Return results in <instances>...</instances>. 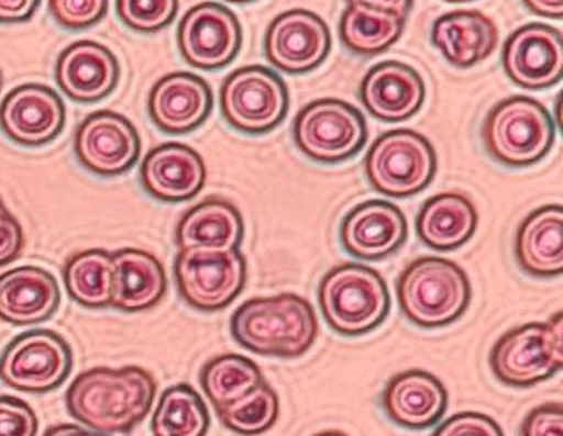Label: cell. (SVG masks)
Segmentation results:
<instances>
[{"label": "cell", "instance_id": "obj_44", "mask_svg": "<svg viewBox=\"0 0 563 436\" xmlns=\"http://www.w3.org/2000/svg\"><path fill=\"white\" fill-rule=\"evenodd\" d=\"M314 436H349L345 435V433H342V431H323V433H318V435Z\"/></svg>", "mask_w": 563, "mask_h": 436}, {"label": "cell", "instance_id": "obj_12", "mask_svg": "<svg viewBox=\"0 0 563 436\" xmlns=\"http://www.w3.org/2000/svg\"><path fill=\"white\" fill-rule=\"evenodd\" d=\"M178 51L189 67L221 70L238 57L243 29L238 15L217 2L191 8L178 24Z\"/></svg>", "mask_w": 563, "mask_h": 436}, {"label": "cell", "instance_id": "obj_13", "mask_svg": "<svg viewBox=\"0 0 563 436\" xmlns=\"http://www.w3.org/2000/svg\"><path fill=\"white\" fill-rule=\"evenodd\" d=\"M332 35L325 21L309 10L279 13L265 35V57L279 72L299 76L321 67L331 54Z\"/></svg>", "mask_w": 563, "mask_h": 436}, {"label": "cell", "instance_id": "obj_11", "mask_svg": "<svg viewBox=\"0 0 563 436\" xmlns=\"http://www.w3.org/2000/svg\"><path fill=\"white\" fill-rule=\"evenodd\" d=\"M70 370L73 350L56 332H24L0 356V380L18 391H54L65 383Z\"/></svg>", "mask_w": 563, "mask_h": 436}, {"label": "cell", "instance_id": "obj_36", "mask_svg": "<svg viewBox=\"0 0 563 436\" xmlns=\"http://www.w3.org/2000/svg\"><path fill=\"white\" fill-rule=\"evenodd\" d=\"M40 422L29 403L0 396V436H37Z\"/></svg>", "mask_w": 563, "mask_h": 436}, {"label": "cell", "instance_id": "obj_43", "mask_svg": "<svg viewBox=\"0 0 563 436\" xmlns=\"http://www.w3.org/2000/svg\"><path fill=\"white\" fill-rule=\"evenodd\" d=\"M45 436H111L103 435V433H96V431H87L84 427H79V425L74 424H63V425H54L51 429L46 431Z\"/></svg>", "mask_w": 563, "mask_h": 436}, {"label": "cell", "instance_id": "obj_40", "mask_svg": "<svg viewBox=\"0 0 563 436\" xmlns=\"http://www.w3.org/2000/svg\"><path fill=\"white\" fill-rule=\"evenodd\" d=\"M41 0H0V24H18L34 18Z\"/></svg>", "mask_w": 563, "mask_h": 436}, {"label": "cell", "instance_id": "obj_8", "mask_svg": "<svg viewBox=\"0 0 563 436\" xmlns=\"http://www.w3.org/2000/svg\"><path fill=\"white\" fill-rule=\"evenodd\" d=\"M294 144L309 160L342 164L364 149L367 123L362 112L347 101L325 98L310 101L294 118Z\"/></svg>", "mask_w": 563, "mask_h": 436}, {"label": "cell", "instance_id": "obj_30", "mask_svg": "<svg viewBox=\"0 0 563 436\" xmlns=\"http://www.w3.org/2000/svg\"><path fill=\"white\" fill-rule=\"evenodd\" d=\"M65 287L70 298L87 309L111 306L114 292V260L106 249H87L65 265Z\"/></svg>", "mask_w": 563, "mask_h": 436}, {"label": "cell", "instance_id": "obj_10", "mask_svg": "<svg viewBox=\"0 0 563 436\" xmlns=\"http://www.w3.org/2000/svg\"><path fill=\"white\" fill-rule=\"evenodd\" d=\"M180 298L202 312L227 309L241 295L249 279V262L241 249H180L175 259Z\"/></svg>", "mask_w": 563, "mask_h": 436}, {"label": "cell", "instance_id": "obj_37", "mask_svg": "<svg viewBox=\"0 0 563 436\" xmlns=\"http://www.w3.org/2000/svg\"><path fill=\"white\" fill-rule=\"evenodd\" d=\"M431 436H505L501 425L483 413H459L444 420Z\"/></svg>", "mask_w": 563, "mask_h": 436}, {"label": "cell", "instance_id": "obj_41", "mask_svg": "<svg viewBox=\"0 0 563 436\" xmlns=\"http://www.w3.org/2000/svg\"><path fill=\"white\" fill-rule=\"evenodd\" d=\"M349 4H360V7L375 8L382 12L395 13L398 18L408 19L413 0H347Z\"/></svg>", "mask_w": 563, "mask_h": 436}, {"label": "cell", "instance_id": "obj_33", "mask_svg": "<svg viewBox=\"0 0 563 436\" xmlns=\"http://www.w3.org/2000/svg\"><path fill=\"white\" fill-rule=\"evenodd\" d=\"M228 429L243 436L263 435L277 424L279 418V398L274 387L263 381L254 391L239 398L238 402L217 411Z\"/></svg>", "mask_w": 563, "mask_h": 436}, {"label": "cell", "instance_id": "obj_45", "mask_svg": "<svg viewBox=\"0 0 563 436\" xmlns=\"http://www.w3.org/2000/svg\"><path fill=\"white\" fill-rule=\"evenodd\" d=\"M227 2H233V4H249V2H255V0H227Z\"/></svg>", "mask_w": 563, "mask_h": 436}, {"label": "cell", "instance_id": "obj_21", "mask_svg": "<svg viewBox=\"0 0 563 436\" xmlns=\"http://www.w3.org/2000/svg\"><path fill=\"white\" fill-rule=\"evenodd\" d=\"M213 109V92L205 79L189 72L167 74L150 94V116L167 134L199 128Z\"/></svg>", "mask_w": 563, "mask_h": 436}, {"label": "cell", "instance_id": "obj_18", "mask_svg": "<svg viewBox=\"0 0 563 436\" xmlns=\"http://www.w3.org/2000/svg\"><path fill=\"white\" fill-rule=\"evenodd\" d=\"M140 182L153 199L180 204L195 199L205 188L206 164L188 145L169 142L145 156L140 167Z\"/></svg>", "mask_w": 563, "mask_h": 436}, {"label": "cell", "instance_id": "obj_4", "mask_svg": "<svg viewBox=\"0 0 563 436\" xmlns=\"http://www.w3.org/2000/svg\"><path fill=\"white\" fill-rule=\"evenodd\" d=\"M318 301L327 325L345 337L376 331L391 310V295L380 271L356 262L327 271L320 282Z\"/></svg>", "mask_w": 563, "mask_h": 436}, {"label": "cell", "instance_id": "obj_27", "mask_svg": "<svg viewBox=\"0 0 563 436\" xmlns=\"http://www.w3.org/2000/svg\"><path fill=\"white\" fill-rule=\"evenodd\" d=\"M114 292L111 306L123 312H144L161 303L167 277L161 260L144 249L123 248L112 254Z\"/></svg>", "mask_w": 563, "mask_h": 436}, {"label": "cell", "instance_id": "obj_39", "mask_svg": "<svg viewBox=\"0 0 563 436\" xmlns=\"http://www.w3.org/2000/svg\"><path fill=\"white\" fill-rule=\"evenodd\" d=\"M24 233L18 219L0 199V266L10 265L23 254Z\"/></svg>", "mask_w": 563, "mask_h": 436}, {"label": "cell", "instance_id": "obj_35", "mask_svg": "<svg viewBox=\"0 0 563 436\" xmlns=\"http://www.w3.org/2000/svg\"><path fill=\"white\" fill-rule=\"evenodd\" d=\"M48 10L63 29L85 30L106 18L109 0H48Z\"/></svg>", "mask_w": 563, "mask_h": 436}, {"label": "cell", "instance_id": "obj_19", "mask_svg": "<svg viewBox=\"0 0 563 436\" xmlns=\"http://www.w3.org/2000/svg\"><path fill=\"white\" fill-rule=\"evenodd\" d=\"M387 418L404 429H430L448 409V391L435 374L413 369L393 376L380 394Z\"/></svg>", "mask_w": 563, "mask_h": 436}, {"label": "cell", "instance_id": "obj_5", "mask_svg": "<svg viewBox=\"0 0 563 436\" xmlns=\"http://www.w3.org/2000/svg\"><path fill=\"white\" fill-rule=\"evenodd\" d=\"M481 138L486 153L505 167L534 166L551 153L556 127L540 101L512 96L486 114Z\"/></svg>", "mask_w": 563, "mask_h": 436}, {"label": "cell", "instance_id": "obj_17", "mask_svg": "<svg viewBox=\"0 0 563 436\" xmlns=\"http://www.w3.org/2000/svg\"><path fill=\"white\" fill-rule=\"evenodd\" d=\"M340 241L354 259H387L408 241V221L398 205L387 200H367L345 215Z\"/></svg>", "mask_w": 563, "mask_h": 436}, {"label": "cell", "instance_id": "obj_26", "mask_svg": "<svg viewBox=\"0 0 563 436\" xmlns=\"http://www.w3.org/2000/svg\"><path fill=\"white\" fill-rule=\"evenodd\" d=\"M244 238L241 211L222 199H206L178 222L175 243L180 249H239Z\"/></svg>", "mask_w": 563, "mask_h": 436}, {"label": "cell", "instance_id": "obj_6", "mask_svg": "<svg viewBox=\"0 0 563 436\" xmlns=\"http://www.w3.org/2000/svg\"><path fill=\"white\" fill-rule=\"evenodd\" d=\"M563 365V317L556 312L545 323H527L497 339L490 353L492 374L503 385H538L551 380Z\"/></svg>", "mask_w": 563, "mask_h": 436}, {"label": "cell", "instance_id": "obj_32", "mask_svg": "<svg viewBox=\"0 0 563 436\" xmlns=\"http://www.w3.org/2000/svg\"><path fill=\"white\" fill-rule=\"evenodd\" d=\"M263 381L265 376L260 365L239 354H224L213 358L200 372V385L216 411L238 402L239 398L254 391Z\"/></svg>", "mask_w": 563, "mask_h": 436}, {"label": "cell", "instance_id": "obj_24", "mask_svg": "<svg viewBox=\"0 0 563 436\" xmlns=\"http://www.w3.org/2000/svg\"><path fill=\"white\" fill-rule=\"evenodd\" d=\"M514 254L530 277L551 279L563 270V210L560 204L532 211L516 232Z\"/></svg>", "mask_w": 563, "mask_h": 436}, {"label": "cell", "instance_id": "obj_16", "mask_svg": "<svg viewBox=\"0 0 563 436\" xmlns=\"http://www.w3.org/2000/svg\"><path fill=\"white\" fill-rule=\"evenodd\" d=\"M65 103L46 85L26 83L13 89L0 105V128L24 147L51 144L65 128Z\"/></svg>", "mask_w": 563, "mask_h": 436}, {"label": "cell", "instance_id": "obj_46", "mask_svg": "<svg viewBox=\"0 0 563 436\" xmlns=\"http://www.w3.org/2000/svg\"><path fill=\"white\" fill-rule=\"evenodd\" d=\"M444 2H453V4H461V2H472V0H444Z\"/></svg>", "mask_w": 563, "mask_h": 436}, {"label": "cell", "instance_id": "obj_15", "mask_svg": "<svg viewBox=\"0 0 563 436\" xmlns=\"http://www.w3.org/2000/svg\"><path fill=\"white\" fill-rule=\"evenodd\" d=\"M503 68L521 89H551L563 78L562 32L541 23L525 24L503 46Z\"/></svg>", "mask_w": 563, "mask_h": 436}, {"label": "cell", "instance_id": "obj_22", "mask_svg": "<svg viewBox=\"0 0 563 436\" xmlns=\"http://www.w3.org/2000/svg\"><path fill=\"white\" fill-rule=\"evenodd\" d=\"M56 81L70 100L96 103L117 89L120 63L107 46L78 41L57 59Z\"/></svg>", "mask_w": 563, "mask_h": 436}, {"label": "cell", "instance_id": "obj_31", "mask_svg": "<svg viewBox=\"0 0 563 436\" xmlns=\"http://www.w3.org/2000/svg\"><path fill=\"white\" fill-rule=\"evenodd\" d=\"M151 429L153 436H206L210 413L194 387L178 383L162 394Z\"/></svg>", "mask_w": 563, "mask_h": 436}, {"label": "cell", "instance_id": "obj_38", "mask_svg": "<svg viewBox=\"0 0 563 436\" xmlns=\"http://www.w3.org/2000/svg\"><path fill=\"white\" fill-rule=\"evenodd\" d=\"M521 436H563L562 403H543L532 409L521 425Z\"/></svg>", "mask_w": 563, "mask_h": 436}, {"label": "cell", "instance_id": "obj_23", "mask_svg": "<svg viewBox=\"0 0 563 436\" xmlns=\"http://www.w3.org/2000/svg\"><path fill=\"white\" fill-rule=\"evenodd\" d=\"M62 304V290L51 271L21 266L0 276V321L37 325L51 320Z\"/></svg>", "mask_w": 563, "mask_h": 436}, {"label": "cell", "instance_id": "obj_47", "mask_svg": "<svg viewBox=\"0 0 563 436\" xmlns=\"http://www.w3.org/2000/svg\"><path fill=\"white\" fill-rule=\"evenodd\" d=\"M0 89H2V74H0Z\"/></svg>", "mask_w": 563, "mask_h": 436}, {"label": "cell", "instance_id": "obj_42", "mask_svg": "<svg viewBox=\"0 0 563 436\" xmlns=\"http://www.w3.org/2000/svg\"><path fill=\"white\" fill-rule=\"evenodd\" d=\"M530 13L547 19L563 18V0H523Z\"/></svg>", "mask_w": 563, "mask_h": 436}, {"label": "cell", "instance_id": "obj_28", "mask_svg": "<svg viewBox=\"0 0 563 436\" xmlns=\"http://www.w3.org/2000/svg\"><path fill=\"white\" fill-rule=\"evenodd\" d=\"M479 215L474 202L461 193H439L426 200L417 215V235L426 248L453 251L474 237Z\"/></svg>", "mask_w": 563, "mask_h": 436}, {"label": "cell", "instance_id": "obj_1", "mask_svg": "<svg viewBox=\"0 0 563 436\" xmlns=\"http://www.w3.org/2000/svg\"><path fill=\"white\" fill-rule=\"evenodd\" d=\"M156 381L142 367H98L79 374L67 391V409L79 424L103 435H123L153 409Z\"/></svg>", "mask_w": 563, "mask_h": 436}, {"label": "cell", "instance_id": "obj_29", "mask_svg": "<svg viewBox=\"0 0 563 436\" xmlns=\"http://www.w3.org/2000/svg\"><path fill=\"white\" fill-rule=\"evenodd\" d=\"M406 21L395 13L349 4L340 19V41L354 56L375 57L400 40Z\"/></svg>", "mask_w": 563, "mask_h": 436}, {"label": "cell", "instance_id": "obj_20", "mask_svg": "<svg viewBox=\"0 0 563 436\" xmlns=\"http://www.w3.org/2000/svg\"><path fill=\"white\" fill-rule=\"evenodd\" d=\"M360 100L371 116L382 122H406L417 116L426 101V83L406 63L384 62L365 74Z\"/></svg>", "mask_w": 563, "mask_h": 436}, {"label": "cell", "instance_id": "obj_9", "mask_svg": "<svg viewBox=\"0 0 563 436\" xmlns=\"http://www.w3.org/2000/svg\"><path fill=\"white\" fill-rule=\"evenodd\" d=\"M288 107L287 83L261 65L238 68L221 87L222 116L239 133H271L287 118Z\"/></svg>", "mask_w": 563, "mask_h": 436}, {"label": "cell", "instance_id": "obj_7", "mask_svg": "<svg viewBox=\"0 0 563 436\" xmlns=\"http://www.w3.org/2000/svg\"><path fill=\"white\" fill-rule=\"evenodd\" d=\"M437 166V153L430 139L409 128L382 134L364 160L371 188L389 199H409L422 193L433 182Z\"/></svg>", "mask_w": 563, "mask_h": 436}, {"label": "cell", "instance_id": "obj_3", "mask_svg": "<svg viewBox=\"0 0 563 436\" xmlns=\"http://www.w3.org/2000/svg\"><path fill=\"white\" fill-rule=\"evenodd\" d=\"M398 306L420 328H441L461 320L470 301L468 276L453 260L420 257L398 276Z\"/></svg>", "mask_w": 563, "mask_h": 436}, {"label": "cell", "instance_id": "obj_25", "mask_svg": "<svg viewBox=\"0 0 563 436\" xmlns=\"http://www.w3.org/2000/svg\"><path fill=\"white\" fill-rule=\"evenodd\" d=\"M499 32L485 13L459 10L444 13L431 29V43L455 68H470L485 62L496 51Z\"/></svg>", "mask_w": 563, "mask_h": 436}, {"label": "cell", "instance_id": "obj_34", "mask_svg": "<svg viewBox=\"0 0 563 436\" xmlns=\"http://www.w3.org/2000/svg\"><path fill=\"white\" fill-rule=\"evenodd\" d=\"M117 12L128 29L155 34L175 21L178 0H117Z\"/></svg>", "mask_w": 563, "mask_h": 436}, {"label": "cell", "instance_id": "obj_2", "mask_svg": "<svg viewBox=\"0 0 563 436\" xmlns=\"http://www.w3.org/2000/svg\"><path fill=\"white\" fill-rule=\"evenodd\" d=\"M230 331L250 353L294 359L309 353L320 323L312 304L296 293L250 299L232 315Z\"/></svg>", "mask_w": 563, "mask_h": 436}, {"label": "cell", "instance_id": "obj_14", "mask_svg": "<svg viewBox=\"0 0 563 436\" xmlns=\"http://www.w3.org/2000/svg\"><path fill=\"white\" fill-rule=\"evenodd\" d=\"M142 142L128 118L98 111L85 118L74 136L79 164L100 177H120L131 171L140 158Z\"/></svg>", "mask_w": 563, "mask_h": 436}]
</instances>
